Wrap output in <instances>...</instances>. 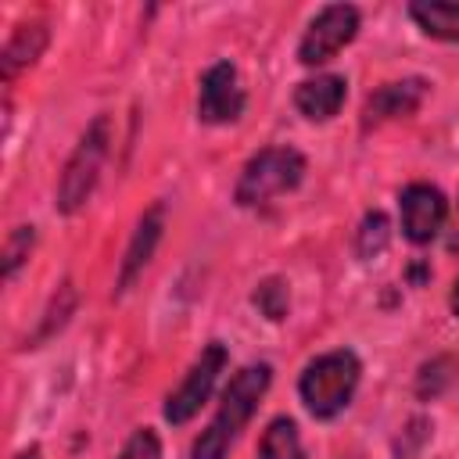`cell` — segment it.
<instances>
[{
	"mask_svg": "<svg viewBox=\"0 0 459 459\" xmlns=\"http://www.w3.org/2000/svg\"><path fill=\"white\" fill-rule=\"evenodd\" d=\"M269 387V366L265 362H255V366H244L230 387L222 391V402H219V412L212 416V423L201 430V437L194 441V452L190 459H226L230 445L237 441V434L244 430V423L251 420V412L258 409V398L265 394Z\"/></svg>",
	"mask_w": 459,
	"mask_h": 459,
	"instance_id": "1",
	"label": "cell"
},
{
	"mask_svg": "<svg viewBox=\"0 0 459 459\" xmlns=\"http://www.w3.org/2000/svg\"><path fill=\"white\" fill-rule=\"evenodd\" d=\"M359 373H362V369H359V359H355V351H348V348L326 351V355L312 359V362L305 366V373H301V384H298L305 409H308L312 416H319V420L337 416V412L351 402V394H355V387H359Z\"/></svg>",
	"mask_w": 459,
	"mask_h": 459,
	"instance_id": "2",
	"label": "cell"
},
{
	"mask_svg": "<svg viewBox=\"0 0 459 459\" xmlns=\"http://www.w3.org/2000/svg\"><path fill=\"white\" fill-rule=\"evenodd\" d=\"M301 172H305V158L294 147H265L244 165L237 179V204L251 208L283 190H294L301 183Z\"/></svg>",
	"mask_w": 459,
	"mask_h": 459,
	"instance_id": "3",
	"label": "cell"
},
{
	"mask_svg": "<svg viewBox=\"0 0 459 459\" xmlns=\"http://www.w3.org/2000/svg\"><path fill=\"white\" fill-rule=\"evenodd\" d=\"M104 154H108V118H93V126L86 129V136L79 140V147L72 151V158L65 165V176L57 186V208L61 212L82 208V201L90 197V190L97 183Z\"/></svg>",
	"mask_w": 459,
	"mask_h": 459,
	"instance_id": "4",
	"label": "cell"
},
{
	"mask_svg": "<svg viewBox=\"0 0 459 459\" xmlns=\"http://www.w3.org/2000/svg\"><path fill=\"white\" fill-rule=\"evenodd\" d=\"M355 32H359V11L351 4H330L305 29L301 47H298V61L301 65H323L341 47H348L355 39Z\"/></svg>",
	"mask_w": 459,
	"mask_h": 459,
	"instance_id": "5",
	"label": "cell"
},
{
	"mask_svg": "<svg viewBox=\"0 0 459 459\" xmlns=\"http://www.w3.org/2000/svg\"><path fill=\"white\" fill-rule=\"evenodd\" d=\"M222 366H226V348H222V344H208V348L201 351V359L190 366V373L183 377V384L169 394V402H165V420H169V423H186V420L208 402V394H212L215 377L222 373Z\"/></svg>",
	"mask_w": 459,
	"mask_h": 459,
	"instance_id": "6",
	"label": "cell"
},
{
	"mask_svg": "<svg viewBox=\"0 0 459 459\" xmlns=\"http://www.w3.org/2000/svg\"><path fill=\"white\" fill-rule=\"evenodd\" d=\"M445 215H448V204L437 186L412 183L402 190V233L412 244H430L445 226Z\"/></svg>",
	"mask_w": 459,
	"mask_h": 459,
	"instance_id": "7",
	"label": "cell"
},
{
	"mask_svg": "<svg viewBox=\"0 0 459 459\" xmlns=\"http://www.w3.org/2000/svg\"><path fill=\"white\" fill-rule=\"evenodd\" d=\"M240 111H244V90L237 86V68L230 61L212 65L201 75V97H197L201 122H233Z\"/></svg>",
	"mask_w": 459,
	"mask_h": 459,
	"instance_id": "8",
	"label": "cell"
},
{
	"mask_svg": "<svg viewBox=\"0 0 459 459\" xmlns=\"http://www.w3.org/2000/svg\"><path fill=\"white\" fill-rule=\"evenodd\" d=\"M427 93V82L423 79H402V82H387L380 86L377 93H369L366 108H362V126H380L387 118H402V115H412L420 108Z\"/></svg>",
	"mask_w": 459,
	"mask_h": 459,
	"instance_id": "9",
	"label": "cell"
},
{
	"mask_svg": "<svg viewBox=\"0 0 459 459\" xmlns=\"http://www.w3.org/2000/svg\"><path fill=\"white\" fill-rule=\"evenodd\" d=\"M344 93H348V82L341 75H316V79H305L294 93V104L305 118L312 122H326L341 111L344 104Z\"/></svg>",
	"mask_w": 459,
	"mask_h": 459,
	"instance_id": "10",
	"label": "cell"
},
{
	"mask_svg": "<svg viewBox=\"0 0 459 459\" xmlns=\"http://www.w3.org/2000/svg\"><path fill=\"white\" fill-rule=\"evenodd\" d=\"M158 237H161V204H154V208L140 219L136 233H133V244H129V251H126V262H122L118 287H129V280H133V276L140 273V265L151 258V251H154Z\"/></svg>",
	"mask_w": 459,
	"mask_h": 459,
	"instance_id": "11",
	"label": "cell"
},
{
	"mask_svg": "<svg viewBox=\"0 0 459 459\" xmlns=\"http://www.w3.org/2000/svg\"><path fill=\"white\" fill-rule=\"evenodd\" d=\"M409 14L412 22L434 36V39H459V4L455 0H420V4H409Z\"/></svg>",
	"mask_w": 459,
	"mask_h": 459,
	"instance_id": "12",
	"label": "cell"
},
{
	"mask_svg": "<svg viewBox=\"0 0 459 459\" xmlns=\"http://www.w3.org/2000/svg\"><path fill=\"white\" fill-rule=\"evenodd\" d=\"M43 47H47V29L43 25H18L11 43L4 47V61H0L4 65V79H11L18 68L32 65Z\"/></svg>",
	"mask_w": 459,
	"mask_h": 459,
	"instance_id": "13",
	"label": "cell"
},
{
	"mask_svg": "<svg viewBox=\"0 0 459 459\" xmlns=\"http://www.w3.org/2000/svg\"><path fill=\"white\" fill-rule=\"evenodd\" d=\"M258 459H301V437H298V427L290 420H273L269 430L262 434V445H258Z\"/></svg>",
	"mask_w": 459,
	"mask_h": 459,
	"instance_id": "14",
	"label": "cell"
},
{
	"mask_svg": "<svg viewBox=\"0 0 459 459\" xmlns=\"http://www.w3.org/2000/svg\"><path fill=\"white\" fill-rule=\"evenodd\" d=\"M384 244H387V219H384L380 212H373V215L362 219V230H359V255H362V258H373V255L384 251Z\"/></svg>",
	"mask_w": 459,
	"mask_h": 459,
	"instance_id": "15",
	"label": "cell"
},
{
	"mask_svg": "<svg viewBox=\"0 0 459 459\" xmlns=\"http://www.w3.org/2000/svg\"><path fill=\"white\" fill-rule=\"evenodd\" d=\"M255 305L269 316V319H283L287 316V287L280 280H265L258 290H255Z\"/></svg>",
	"mask_w": 459,
	"mask_h": 459,
	"instance_id": "16",
	"label": "cell"
},
{
	"mask_svg": "<svg viewBox=\"0 0 459 459\" xmlns=\"http://www.w3.org/2000/svg\"><path fill=\"white\" fill-rule=\"evenodd\" d=\"M32 226H18L14 233H11V240H7V247H4V273L11 276L18 265H22V258L29 255V247H32Z\"/></svg>",
	"mask_w": 459,
	"mask_h": 459,
	"instance_id": "17",
	"label": "cell"
},
{
	"mask_svg": "<svg viewBox=\"0 0 459 459\" xmlns=\"http://www.w3.org/2000/svg\"><path fill=\"white\" fill-rule=\"evenodd\" d=\"M118 459H161V445H158V437H154V430H136L129 441H126V448L118 452Z\"/></svg>",
	"mask_w": 459,
	"mask_h": 459,
	"instance_id": "18",
	"label": "cell"
},
{
	"mask_svg": "<svg viewBox=\"0 0 459 459\" xmlns=\"http://www.w3.org/2000/svg\"><path fill=\"white\" fill-rule=\"evenodd\" d=\"M448 247H459V208H455V222H452V233H448Z\"/></svg>",
	"mask_w": 459,
	"mask_h": 459,
	"instance_id": "19",
	"label": "cell"
},
{
	"mask_svg": "<svg viewBox=\"0 0 459 459\" xmlns=\"http://www.w3.org/2000/svg\"><path fill=\"white\" fill-rule=\"evenodd\" d=\"M14 459H39V448H25V452H18Z\"/></svg>",
	"mask_w": 459,
	"mask_h": 459,
	"instance_id": "20",
	"label": "cell"
},
{
	"mask_svg": "<svg viewBox=\"0 0 459 459\" xmlns=\"http://www.w3.org/2000/svg\"><path fill=\"white\" fill-rule=\"evenodd\" d=\"M452 312L459 316V280H455V287H452Z\"/></svg>",
	"mask_w": 459,
	"mask_h": 459,
	"instance_id": "21",
	"label": "cell"
}]
</instances>
